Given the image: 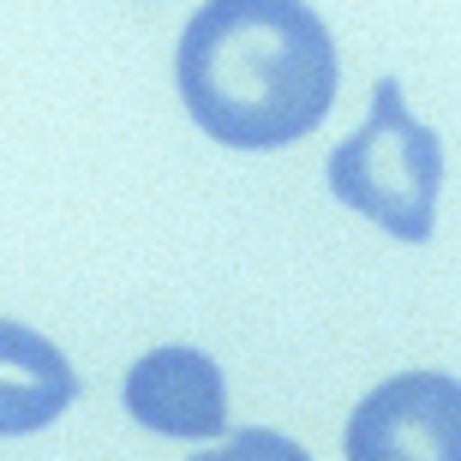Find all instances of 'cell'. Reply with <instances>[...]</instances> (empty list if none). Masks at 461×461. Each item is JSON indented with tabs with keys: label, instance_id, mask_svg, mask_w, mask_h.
<instances>
[{
	"label": "cell",
	"instance_id": "cell-1",
	"mask_svg": "<svg viewBox=\"0 0 461 461\" xmlns=\"http://www.w3.org/2000/svg\"><path fill=\"white\" fill-rule=\"evenodd\" d=\"M174 78L216 144L282 150L336 103V42L306 0H204L180 36Z\"/></svg>",
	"mask_w": 461,
	"mask_h": 461
},
{
	"label": "cell",
	"instance_id": "cell-2",
	"mask_svg": "<svg viewBox=\"0 0 461 461\" xmlns=\"http://www.w3.org/2000/svg\"><path fill=\"white\" fill-rule=\"evenodd\" d=\"M324 174H330V192L348 210H359L366 222H377L384 234L408 240V246L431 240L438 186H444V144H438L431 126H420L408 114L395 78H377L366 126L330 150Z\"/></svg>",
	"mask_w": 461,
	"mask_h": 461
},
{
	"label": "cell",
	"instance_id": "cell-3",
	"mask_svg": "<svg viewBox=\"0 0 461 461\" xmlns=\"http://www.w3.org/2000/svg\"><path fill=\"white\" fill-rule=\"evenodd\" d=\"M348 461H461V384L444 372L377 384L348 420Z\"/></svg>",
	"mask_w": 461,
	"mask_h": 461
},
{
	"label": "cell",
	"instance_id": "cell-4",
	"mask_svg": "<svg viewBox=\"0 0 461 461\" xmlns=\"http://www.w3.org/2000/svg\"><path fill=\"white\" fill-rule=\"evenodd\" d=\"M126 413L162 438H216L228 426V390L198 348H156L126 372Z\"/></svg>",
	"mask_w": 461,
	"mask_h": 461
},
{
	"label": "cell",
	"instance_id": "cell-5",
	"mask_svg": "<svg viewBox=\"0 0 461 461\" xmlns=\"http://www.w3.org/2000/svg\"><path fill=\"white\" fill-rule=\"evenodd\" d=\"M72 390H78V377H72L67 354L49 336L0 318V438L54 426L72 408Z\"/></svg>",
	"mask_w": 461,
	"mask_h": 461
},
{
	"label": "cell",
	"instance_id": "cell-6",
	"mask_svg": "<svg viewBox=\"0 0 461 461\" xmlns=\"http://www.w3.org/2000/svg\"><path fill=\"white\" fill-rule=\"evenodd\" d=\"M192 461H312V456L294 444V438H282V431L252 426V431H234L228 444L204 449V456H192Z\"/></svg>",
	"mask_w": 461,
	"mask_h": 461
}]
</instances>
